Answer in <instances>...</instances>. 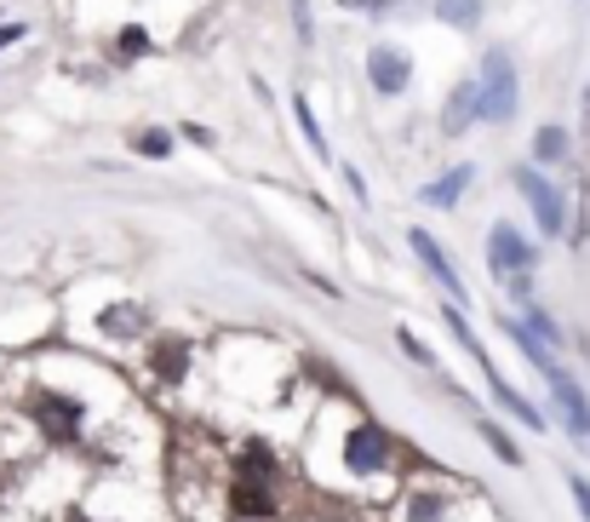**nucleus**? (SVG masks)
<instances>
[{
	"label": "nucleus",
	"mask_w": 590,
	"mask_h": 522,
	"mask_svg": "<svg viewBox=\"0 0 590 522\" xmlns=\"http://www.w3.org/2000/svg\"><path fill=\"white\" fill-rule=\"evenodd\" d=\"M516 104H522V80H516V64L511 52H482V75H476V115L504 127L516 120Z\"/></svg>",
	"instance_id": "nucleus-1"
},
{
	"label": "nucleus",
	"mask_w": 590,
	"mask_h": 522,
	"mask_svg": "<svg viewBox=\"0 0 590 522\" xmlns=\"http://www.w3.org/2000/svg\"><path fill=\"white\" fill-rule=\"evenodd\" d=\"M511 178H516L522 201H527V207H534L539 230H544V235H562V225H567V207H562V195H556V184H551V178H539L534 167H516Z\"/></svg>",
	"instance_id": "nucleus-2"
},
{
	"label": "nucleus",
	"mask_w": 590,
	"mask_h": 522,
	"mask_svg": "<svg viewBox=\"0 0 590 522\" xmlns=\"http://www.w3.org/2000/svg\"><path fill=\"white\" fill-rule=\"evenodd\" d=\"M487 265H493L499 276L539 270V247H534V241H527L516 225H493V235H487Z\"/></svg>",
	"instance_id": "nucleus-3"
},
{
	"label": "nucleus",
	"mask_w": 590,
	"mask_h": 522,
	"mask_svg": "<svg viewBox=\"0 0 590 522\" xmlns=\"http://www.w3.org/2000/svg\"><path fill=\"white\" fill-rule=\"evenodd\" d=\"M407 247H413V253H419V265L441 281V293L453 298V305H464V281H459V270H453V258L436 247V235H431V230H407Z\"/></svg>",
	"instance_id": "nucleus-4"
},
{
	"label": "nucleus",
	"mask_w": 590,
	"mask_h": 522,
	"mask_svg": "<svg viewBox=\"0 0 590 522\" xmlns=\"http://www.w3.org/2000/svg\"><path fill=\"white\" fill-rule=\"evenodd\" d=\"M368 80H373V92L396 98V92H407V80H413V58L401 47H373L368 52Z\"/></svg>",
	"instance_id": "nucleus-5"
},
{
	"label": "nucleus",
	"mask_w": 590,
	"mask_h": 522,
	"mask_svg": "<svg viewBox=\"0 0 590 522\" xmlns=\"http://www.w3.org/2000/svg\"><path fill=\"white\" fill-rule=\"evenodd\" d=\"M35 419H40V431H47L52 442H75L80 436V402L57 396V391H40L35 396Z\"/></svg>",
	"instance_id": "nucleus-6"
},
{
	"label": "nucleus",
	"mask_w": 590,
	"mask_h": 522,
	"mask_svg": "<svg viewBox=\"0 0 590 522\" xmlns=\"http://www.w3.org/2000/svg\"><path fill=\"white\" fill-rule=\"evenodd\" d=\"M344 459H350V471H384L390 466V436H384V425H356L344 436Z\"/></svg>",
	"instance_id": "nucleus-7"
},
{
	"label": "nucleus",
	"mask_w": 590,
	"mask_h": 522,
	"mask_svg": "<svg viewBox=\"0 0 590 522\" xmlns=\"http://www.w3.org/2000/svg\"><path fill=\"white\" fill-rule=\"evenodd\" d=\"M471 120H476V80H464V87H453L447 92V104H441V132L459 138Z\"/></svg>",
	"instance_id": "nucleus-8"
},
{
	"label": "nucleus",
	"mask_w": 590,
	"mask_h": 522,
	"mask_svg": "<svg viewBox=\"0 0 590 522\" xmlns=\"http://www.w3.org/2000/svg\"><path fill=\"white\" fill-rule=\"evenodd\" d=\"M482 373H487V391H493V396L504 402V408H511V413L522 419V425H534V431H544V419H539V408H534V402H527V396H516L511 385H504V373L493 368V361H482Z\"/></svg>",
	"instance_id": "nucleus-9"
},
{
	"label": "nucleus",
	"mask_w": 590,
	"mask_h": 522,
	"mask_svg": "<svg viewBox=\"0 0 590 522\" xmlns=\"http://www.w3.org/2000/svg\"><path fill=\"white\" fill-rule=\"evenodd\" d=\"M471 167H453V173H441L431 190H424V207H459V195H464V184H471Z\"/></svg>",
	"instance_id": "nucleus-10"
},
{
	"label": "nucleus",
	"mask_w": 590,
	"mask_h": 522,
	"mask_svg": "<svg viewBox=\"0 0 590 522\" xmlns=\"http://www.w3.org/2000/svg\"><path fill=\"white\" fill-rule=\"evenodd\" d=\"M504 333H511V339H516V345H522V356H527V361H534V368H539V373H556V368H562V361L551 356V345H544V339H534V333H527V328H522V321H504Z\"/></svg>",
	"instance_id": "nucleus-11"
},
{
	"label": "nucleus",
	"mask_w": 590,
	"mask_h": 522,
	"mask_svg": "<svg viewBox=\"0 0 590 522\" xmlns=\"http://www.w3.org/2000/svg\"><path fill=\"white\" fill-rule=\"evenodd\" d=\"M230 506H235V517H270L275 499L264 494V488H253V482H235V488H230Z\"/></svg>",
	"instance_id": "nucleus-12"
},
{
	"label": "nucleus",
	"mask_w": 590,
	"mask_h": 522,
	"mask_svg": "<svg viewBox=\"0 0 590 522\" xmlns=\"http://www.w3.org/2000/svg\"><path fill=\"white\" fill-rule=\"evenodd\" d=\"M436 17L447 29H476L482 24V0H436Z\"/></svg>",
	"instance_id": "nucleus-13"
},
{
	"label": "nucleus",
	"mask_w": 590,
	"mask_h": 522,
	"mask_svg": "<svg viewBox=\"0 0 590 522\" xmlns=\"http://www.w3.org/2000/svg\"><path fill=\"white\" fill-rule=\"evenodd\" d=\"M184 361H190L184 339H161V345H155V373L161 379H178V373H184Z\"/></svg>",
	"instance_id": "nucleus-14"
},
{
	"label": "nucleus",
	"mask_w": 590,
	"mask_h": 522,
	"mask_svg": "<svg viewBox=\"0 0 590 522\" xmlns=\"http://www.w3.org/2000/svg\"><path fill=\"white\" fill-rule=\"evenodd\" d=\"M293 115H298V132H304V144H310L316 155H328V138H321V120H316V110H310V98H293Z\"/></svg>",
	"instance_id": "nucleus-15"
},
{
	"label": "nucleus",
	"mask_w": 590,
	"mask_h": 522,
	"mask_svg": "<svg viewBox=\"0 0 590 522\" xmlns=\"http://www.w3.org/2000/svg\"><path fill=\"white\" fill-rule=\"evenodd\" d=\"M534 155H539V161H567V132H562V127H539Z\"/></svg>",
	"instance_id": "nucleus-16"
},
{
	"label": "nucleus",
	"mask_w": 590,
	"mask_h": 522,
	"mask_svg": "<svg viewBox=\"0 0 590 522\" xmlns=\"http://www.w3.org/2000/svg\"><path fill=\"white\" fill-rule=\"evenodd\" d=\"M482 436H487V448H493V454L504 459V466H522V448H516V442L493 425V419H482Z\"/></svg>",
	"instance_id": "nucleus-17"
},
{
	"label": "nucleus",
	"mask_w": 590,
	"mask_h": 522,
	"mask_svg": "<svg viewBox=\"0 0 590 522\" xmlns=\"http://www.w3.org/2000/svg\"><path fill=\"white\" fill-rule=\"evenodd\" d=\"M138 155H150V161L172 155V132H167V127H150V132H138Z\"/></svg>",
	"instance_id": "nucleus-18"
},
{
	"label": "nucleus",
	"mask_w": 590,
	"mask_h": 522,
	"mask_svg": "<svg viewBox=\"0 0 590 522\" xmlns=\"http://www.w3.org/2000/svg\"><path fill=\"white\" fill-rule=\"evenodd\" d=\"M144 47H150V35H144V29H120V35H115V58H120V64L144 58Z\"/></svg>",
	"instance_id": "nucleus-19"
},
{
	"label": "nucleus",
	"mask_w": 590,
	"mask_h": 522,
	"mask_svg": "<svg viewBox=\"0 0 590 522\" xmlns=\"http://www.w3.org/2000/svg\"><path fill=\"white\" fill-rule=\"evenodd\" d=\"M138 321H144V316H138L132 305L127 310H104V333H138Z\"/></svg>",
	"instance_id": "nucleus-20"
},
{
	"label": "nucleus",
	"mask_w": 590,
	"mask_h": 522,
	"mask_svg": "<svg viewBox=\"0 0 590 522\" xmlns=\"http://www.w3.org/2000/svg\"><path fill=\"white\" fill-rule=\"evenodd\" d=\"M247 476H270V448H264V442L247 448Z\"/></svg>",
	"instance_id": "nucleus-21"
},
{
	"label": "nucleus",
	"mask_w": 590,
	"mask_h": 522,
	"mask_svg": "<svg viewBox=\"0 0 590 522\" xmlns=\"http://www.w3.org/2000/svg\"><path fill=\"white\" fill-rule=\"evenodd\" d=\"M567 488H574V499H579V511H585V522H590V482L574 471V476H567Z\"/></svg>",
	"instance_id": "nucleus-22"
},
{
	"label": "nucleus",
	"mask_w": 590,
	"mask_h": 522,
	"mask_svg": "<svg viewBox=\"0 0 590 522\" xmlns=\"http://www.w3.org/2000/svg\"><path fill=\"white\" fill-rule=\"evenodd\" d=\"M338 7H344V12H350V7H356V12H384L390 0H338Z\"/></svg>",
	"instance_id": "nucleus-23"
},
{
	"label": "nucleus",
	"mask_w": 590,
	"mask_h": 522,
	"mask_svg": "<svg viewBox=\"0 0 590 522\" xmlns=\"http://www.w3.org/2000/svg\"><path fill=\"white\" fill-rule=\"evenodd\" d=\"M12 40H24V24H0V52H7Z\"/></svg>",
	"instance_id": "nucleus-24"
},
{
	"label": "nucleus",
	"mask_w": 590,
	"mask_h": 522,
	"mask_svg": "<svg viewBox=\"0 0 590 522\" xmlns=\"http://www.w3.org/2000/svg\"><path fill=\"white\" fill-rule=\"evenodd\" d=\"M344 184H350L356 201H368V190H361V173H356V167H344Z\"/></svg>",
	"instance_id": "nucleus-25"
},
{
	"label": "nucleus",
	"mask_w": 590,
	"mask_h": 522,
	"mask_svg": "<svg viewBox=\"0 0 590 522\" xmlns=\"http://www.w3.org/2000/svg\"><path fill=\"white\" fill-rule=\"evenodd\" d=\"M413 522H436V499H419V511H413Z\"/></svg>",
	"instance_id": "nucleus-26"
},
{
	"label": "nucleus",
	"mask_w": 590,
	"mask_h": 522,
	"mask_svg": "<svg viewBox=\"0 0 590 522\" xmlns=\"http://www.w3.org/2000/svg\"><path fill=\"white\" fill-rule=\"evenodd\" d=\"M585 110H590V92H585Z\"/></svg>",
	"instance_id": "nucleus-27"
}]
</instances>
